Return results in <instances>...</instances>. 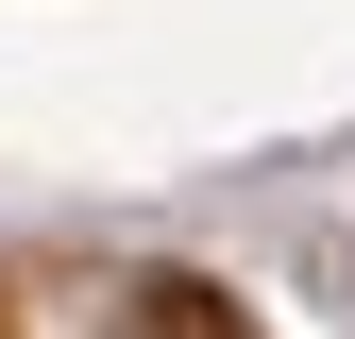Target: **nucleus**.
Segmentation results:
<instances>
[{"instance_id":"nucleus-1","label":"nucleus","mask_w":355,"mask_h":339,"mask_svg":"<svg viewBox=\"0 0 355 339\" xmlns=\"http://www.w3.org/2000/svg\"><path fill=\"white\" fill-rule=\"evenodd\" d=\"M136 339H237V322H220V288H136Z\"/></svg>"}]
</instances>
